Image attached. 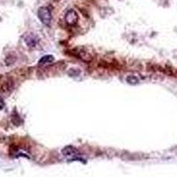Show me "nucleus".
I'll use <instances>...</instances> for the list:
<instances>
[{
  "label": "nucleus",
  "instance_id": "f257e3e1",
  "mask_svg": "<svg viewBox=\"0 0 177 177\" xmlns=\"http://www.w3.org/2000/svg\"><path fill=\"white\" fill-rule=\"evenodd\" d=\"M37 15L43 24L49 26L51 21V13L47 7H40L37 11Z\"/></svg>",
  "mask_w": 177,
  "mask_h": 177
},
{
  "label": "nucleus",
  "instance_id": "f03ea898",
  "mask_svg": "<svg viewBox=\"0 0 177 177\" xmlns=\"http://www.w3.org/2000/svg\"><path fill=\"white\" fill-rule=\"evenodd\" d=\"M65 21H66L67 25L75 26L79 21L77 12L75 10H68L65 15Z\"/></svg>",
  "mask_w": 177,
  "mask_h": 177
},
{
  "label": "nucleus",
  "instance_id": "7ed1b4c3",
  "mask_svg": "<svg viewBox=\"0 0 177 177\" xmlns=\"http://www.w3.org/2000/svg\"><path fill=\"white\" fill-rule=\"evenodd\" d=\"M75 54L84 62H91L93 60L92 55L84 49H78Z\"/></svg>",
  "mask_w": 177,
  "mask_h": 177
},
{
  "label": "nucleus",
  "instance_id": "20e7f679",
  "mask_svg": "<svg viewBox=\"0 0 177 177\" xmlns=\"http://www.w3.org/2000/svg\"><path fill=\"white\" fill-rule=\"evenodd\" d=\"M61 152L65 157H75L79 154V151L75 148V147H73L72 145L64 147Z\"/></svg>",
  "mask_w": 177,
  "mask_h": 177
},
{
  "label": "nucleus",
  "instance_id": "39448f33",
  "mask_svg": "<svg viewBox=\"0 0 177 177\" xmlns=\"http://www.w3.org/2000/svg\"><path fill=\"white\" fill-rule=\"evenodd\" d=\"M25 43L28 47H35L38 43V40L33 35H29L25 37Z\"/></svg>",
  "mask_w": 177,
  "mask_h": 177
},
{
  "label": "nucleus",
  "instance_id": "423d86ee",
  "mask_svg": "<svg viewBox=\"0 0 177 177\" xmlns=\"http://www.w3.org/2000/svg\"><path fill=\"white\" fill-rule=\"evenodd\" d=\"M54 60V57L51 55H45L44 57L41 58L39 60V65H43L47 63H51Z\"/></svg>",
  "mask_w": 177,
  "mask_h": 177
},
{
  "label": "nucleus",
  "instance_id": "0eeeda50",
  "mask_svg": "<svg viewBox=\"0 0 177 177\" xmlns=\"http://www.w3.org/2000/svg\"><path fill=\"white\" fill-rule=\"evenodd\" d=\"M126 81H127L128 83L132 84V85H135V84H137V83L139 82V79H138V77H137L136 75H129V76H128L127 79H126Z\"/></svg>",
  "mask_w": 177,
  "mask_h": 177
},
{
  "label": "nucleus",
  "instance_id": "6e6552de",
  "mask_svg": "<svg viewBox=\"0 0 177 177\" xmlns=\"http://www.w3.org/2000/svg\"><path fill=\"white\" fill-rule=\"evenodd\" d=\"M5 106V101L2 97H0V111H1Z\"/></svg>",
  "mask_w": 177,
  "mask_h": 177
}]
</instances>
